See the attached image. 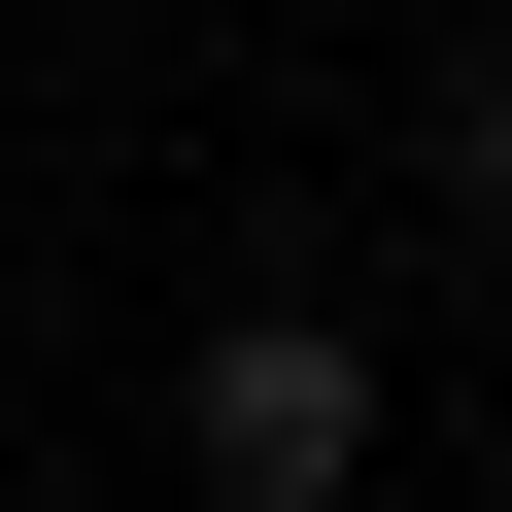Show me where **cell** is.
<instances>
[{"label": "cell", "instance_id": "obj_1", "mask_svg": "<svg viewBox=\"0 0 512 512\" xmlns=\"http://www.w3.org/2000/svg\"><path fill=\"white\" fill-rule=\"evenodd\" d=\"M171 512H376V342H342L308 274L171 342Z\"/></svg>", "mask_w": 512, "mask_h": 512}, {"label": "cell", "instance_id": "obj_2", "mask_svg": "<svg viewBox=\"0 0 512 512\" xmlns=\"http://www.w3.org/2000/svg\"><path fill=\"white\" fill-rule=\"evenodd\" d=\"M410 171H444V239H512V35H444V103H410Z\"/></svg>", "mask_w": 512, "mask_h": 512}]
</instances>
